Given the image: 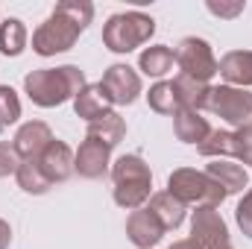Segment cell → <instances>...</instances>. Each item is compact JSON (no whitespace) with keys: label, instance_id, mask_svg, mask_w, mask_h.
Masks as SVG:
<instances>
[{"label":"cell","instance_id":"11","mask_svg":"<svg viewBox=\"0 0 252 249\" xmlns=\"http://www.w3.org/2000/svg\"><path fill=\"white\" fill-rule=\"evenodd\" d=\"M35 161H38L41 173L50 179V185H62V182H67V179L73 176V150H70L64 141H56V138H53V144H50Z\"/></svg>","mask_w":252,"mask_h":249},{"label":"cell","instance_id":"8","mask_svg":"<svg viewBox=\"0 0 252 249\" xmlns=\"http://www.w3.org/2000/svg\"><path fill=\"white\" fill-rule=\"evenodd\" d=\"M190 241L199 249H214L229 244V226L214 208H196L190 220Z\"/></svg>","mask_w":252,"mask_h":249},{"label":"cell","instance_id":"15","mask_svg":"<svg viewBox=\"0 0 252 249\" xmlns=\"http://www.w3.org/2000/svg\"><path fill=\"white\" fill-rule=\"evenodd\" d=\"M205 173L223 187L226 193H238V190L250 187V173H247V167L238 164V161H232V158H214V161L205 167Z\"/></svg>","mask_w":252,"mask_h":249},{"label":"cell","instance_id":"14","mask_svg":"<svg viewBox=\"0 0 252 249\" xmlns=\"http://www.w3.org/2000/svg\"><path fill=\"white\" fill-rule=\"evenodd\" d=\"M112 97H109V91L100 85V82H91V85H85L76 97H73V112H76V118H82V121H97V118H103V115H109L112 112Z\"/></svg>","mask_w":252,"mask_h":249},{"label":"cell","instance_id":"18","mask_svg":"<svg viewBox=\"0 0 252 249\" xmlns=\"http://www.w3.org/2000/svg\"><path fill=\"white\" fill-rule=\"evenodd\" d=\"M147 208L158 217V223L164 226V232H173V229H179V226L185 223V205H182L173 193H167V190L153 193Z\"/></svg>","mask_w":252,"mask_h":249},{"label":"cell","instance_id":"9","mask_svg":"<svg viewBox=\"0 0 252 249\" xmlns=\"http://www.w3.org/2000/svg\"><path fill=\"white\" fill-rule=\"evenodd\" d=\"M100 85L109 91V97H112L115 106H132L138 100V94H141V76L129 64H112L103 73Z\"/></svg>","mask_w":252,"mask_h":249},{"label":"cell","instance_id":"4","mask_svg":"<svg viewBox=\"0 0 252 249\" xmlns=\"http://www.w3.org/2000/svg\"><path fill=\"white\" fill-rule=\"evenodd\" d=\"M167 193H173L185 208H217L229 193L217 185L208 173L193 170V167H179L167 176Z\"/></svg>","mask_w":252,"mask_h":249},{"label":"cell","instance_id":"30","mask_svg":"<svg viewBox=\"0 0 252 249\" xmlns=\"http://www.w3.org/2000/svg\"><path fill=\"white\" fill-rule=\"evenodd\" d=\"M244 9H247V3H232V6H226V3L208 0V12H214V15H220V18H235V15H241Z\"/></svg>","mask_w":252,"mask_h":249},{"label":"cell","instance_id":"17","mask_svg":"<svg viewBox=\"0 0 252 249\" xmlns=\"http://www.w3.org/2000/svg\"><path fill=\"white\" fill-rule=\"evenodd\" d=\"M173 132H176V138L182 141V144H202L208 135H211V126L208 121L199 115V112H193V109H182L179 115H173Z\"/></svg>","mask_w":252,"mask_h":249},{"label":"cell","instance_id":"32","mask_svg":"<svg viewBox=\"0 0 252 249\" xmlns=\"http://www.w3.org/2000/svg\"><path fill=\"white\" fill-rule=\"evenodd\" d=\"M167 249H199V247H196V244L188 238V241H176V244H170Z\"/></svg>","mask_w":252,"mask_h":249},{"label":"cell","instance_id":"29","mask_svg":"<svg viewBox=\"0 0 252 249\" xmlns=\"http://www.w3.org/2000/svg\"><path fill=\"white\" fill-rule=\"evenodd\" d=\"M235 220H238V226H241V232L252 238V187L244 193V199L238 202V208H235Z\"/></svg>","mask_w":252,"mask_h":249},{"label":"cell","instance_id":"28","mask_svg":"<svg viewBox=\"0 0 252 249\" xmlns=\"http://www.w3.org/2000/svg\"><path fill=\"white\" fill-rule=\"evenodd\" d=\"M18 167H21V156H18V150H15L12 144L0 141V179L18 173Z\"/></svg>","mask_w":252,"mask_h":249},{"label":"cell","instance_id":"34","mask_svg":"<svg viewBox=\"0 0 252 249\" xmlns=\"http://www.w3.org/2000/svg\"><path fill=\"white\" fill-rule=\"evenodd\" d=\"M250 129H252V121H250Z\"/></svg>","mask_w":252,"mask_h":249},{"label":"cell","instance_id":"16","mask_svg":"<svg viewBox=\"0 0 252 249\" xmlns=\"http://www.w3.org/2000/svg\"><path fill=\"white\" fill-rule=\"evenodd\" d=\"M217 73L235 85V88H250L252 85V50H232L217 62Z\"/></svg>","mask_w":252,"mask_h":249},{"label":"cell","instance_id":"7","mask_svg":"<svg viewBox=\"0 0 252 249\" xmlns=\"http://www.w3.org/2000/svg\"><path fill=\"white\" fill-rule=\"evenodd\" d=\"M176 56V64L182 67V76H190L196 82H205L217 73V59H214V50L205 38H196V35H188L179 41V47L173 50Z\"/></svg>","mask_w":252,"mask_h":249},{"label":"cell","instance_id":"6","mask_svg":"<svg viewBox=\"0 0 252 249\" xmlns=\"http://www.w3.org/2000/svg\"><path fill=\"white\" fill-rule=\"evenodd\" d=\"M205 109L217 118H223L229 126L244 129L252 121V94L247 88H235V85H217L208 91Z\"/></svg>","mask_w":252,"mask_h":249},{"label":"cell","instance_id":"22","mask_svg":"<svg viewBox=\"0 0 252 249\" xmlns=\"http://www.w3.org/2000/svg\"><path fill=\"white\" fill-rule=\"evenodd\" d=\"M27 47V27L18 18H6L0 24V53L3 56H21Z\"/></svg>","mask_w":252,"mask_h":249},{"label":"cell","instance_id":"13","mask_svg":"<svg viewBox=\"0 0 252 249\" xmlns=\"http://www.w3.org/2000/svg\"><path fill=\"white\" fill-rule=\"evenodd\" d=\"M50 144H53V132H50V126L41 124V121H30V124H24L21 129H18L15 141H12V147L18 150L21 161L38 158Z\"/></svg>","mask_w":252,"mask_h":249},{"label":"cell","instance_id":"31","mask_svg":"<svg viewBox=\"0 0 252 249\" xmlns=\"http://www.w3.org/2000/svg\"><path fill=\"white\" fill-rule=\"evenodd\" d=\"M9 244H12V229L6 220H0V249H9Z\"/></svg>","mask_w":252,"mask_h":249},{"label":"cell","instance_id":"27","mask_svg":"<svg viewBox=\"0 0 252 249\" xmlns=\"http://www.w3.org/2000/svg\"><path fill=\"white\" fill-rule=\"evenodd\" d=\"M235 158H238L244 167L252 164V129L250 126H244V129L235 132Z\"/></svg>","mask_w":252,"mask_h":249},{"label":"cell","instance_id":"21","mask_svg":"<svg viewBox=\"0 0 252 249\" xmlns=\"http://www.w3.org/2000/svg\"><path fill=\"white\" fill-rule=\"evenodd\" d=\"M173 64H176V56H173V50L167 44H153L138 56V67L147 76H164V73L173 70Z\"/></svg>","mask_w":252,"mask_h":249},{"label":"cell","instance_id":"19","mask_svg":"<svg viewBox=\"0 0 252 249\" xmlns=\"http://www.w3.org/2000/svg\"><path fill=\"white\" fill-rule=\"evenodd\" d=\"M147 103H150V109H153V112H158V115H179V112L185 109L176 79L156 82V85L150 88V94H147Z\"/></svg>","mask_w":252,"mask_h":249},{"label":"cell","instance_id":"24","mask_svg":"<svg viewBox=\"0 0 252 249\" xmlns=\"http://www.w3.org/2000/svg\"><path fill=\"white\" fill-rule=\"evenodd\" d=\"M15 179H18L21 190H27V193H47V190L53 187V185H50V179L41 173V167H38V161H35V158L21 161V167H18Z\"/></svg>","mask_w":252,"mask_h":249},{"label":"cell","instance_id":"33","mask_svg":"<svg viewBox=\"0 0 252 249\" xmlns=\"http://www.w3.org/2000/svg\"><path fill=\"white\" fill-rule=\"evenodd\" d=\"M214 249H232V244H223V247H214Z\"/></svg>","mask_w":252,"mask_h":249},{"label":"cell","instance_id":"26","mask_svg":"<svg viewBox=\"0 0 252 249\" xmlns=\"http://www.w3.org/2000/svg\"><path fill=\"white\" fill-rule=\"evenodd\" d=\"M21 118V100L15 94V88L0 85V126H12Z\"/></svg>","mask_w":252,"mask_h":249},{"label":"cell","instance_id":"23","mask_svg":"<svg viewBox=\"0 0 252 249\" xmlns=\"http://www.w3.org/2000/svg\"><path fill=\"white\" fill-rule=\"evenodd\" d=\"M196 153L205 158H235V132L211 129V135L196 147Z\"/></svg>","mask_w":252,"mask_h":249},{"label":"cell","instance_id":"5","mask_svg":"<svg viewBox=\"0 0 252 249\" xmlns=\"http://www.w3.org/2000/svg\"><path fill=\"white\" fill-rule=\"evenodd\" d=\"M156 32V21L144 12H118L103 27V44L112 53H132L135 47L147 44Z\"/></svg>","mask_w":252,"mask_h":249},{"label":"cell","instance_id":"12","mask_svg":"<svg viewBox=\"0 0 252 249\" xmlns=\"http://www.w3.org/2000/svg\"><path fill=\"white\" fill-rule=\"evenodd\" d=\"M126 235L138 249H153L164 238V226L158 223V217L150 208H138L126 220Z\"/></svg>","mask_w":252,"mask_h":249},{"label":"cell","instance_id":"2","mask_svg":"<svg viewBox=\"0 0 252 249\" xmlns=\"http://www.w3.org/2000/svg\"><path fill=\"white\" fill-rule=\"evenodd\" d=\"M85 73L76 64H62V67H41L30 70L24 76V91L27 97L41 106V109H56L67 100H73L85 88Z\"/></svg>","mask_w":252,"mask_h":249},{"label":"cell","instance_id":"3","mask_svg":"<svg viewBox=\"0 0 252 249\" xmlns=\"http://www.w3.org/2000/svg\"><path fill=\"white\" fill-rule=\"evenodd\" d=\"M112 179H115V202L126 211L144 208L153 196V170L141 156H121L112 164Z\"/></svg>","mask_w":252,"mask_h":249},{"label":"cell","instance_id":"20","mask_svg":"<svg viewBox=\"0 0 252 249\" xmlns=\"http://www.w3.org/2000/svg\"><path fill=\"white\" fill-rule=\"evenodd\" d=\"M124 135H126V121L118 112H109V115L91 121V124H88V132H85V138L100 141V144H106V147H118V144L124 141Z\"/></svg>","mask_w":252,"mask_h":249},{"label":"cell","instance_id":"1","mask_svg":"<svg viewBox=\"0 0 252 249\" xmlns=\"http://www.w3.org/2000/svg\"><path fill=\"white\" fill-rule=\"evenodd\" d=\"M94 6L88 0H62L50 12V18L32 32V50L38 56H56L76 44L82 30L91 24Z\"/></svg>","mask_w":252,"mask_h":249},{"label":"cell","instance_id":"25","mask_svg":"<svg viewBox=\"0 0 252 249\" xmlns=\"http://www.w3.org/2000/svg\"><path fill=\"white\" fill-rule=\"evenodd\" d=\"M176 85H179V94H182V103H185V109H193V112H199V109H205V100H208V91H211V85H205V82H196V79H190V76H176Z\"/></svg>","mask_w":252,"mask_h":249},{"label":"cell","instance_id":"10","mask_svg":"<svg viewBox=\"0 0 252 249\" xmlns=\"http://www.w3.org/2000/svg\"><path fill=\"white\" fill-rule=\"evenodd\" d=\"M109 153H112V147L85 138L79 144V150L73 153V173H79L82 179H100V176H106L109 164H112Z\"/></svg>","mask_w":252,"mask_h":249}]
</instances>
